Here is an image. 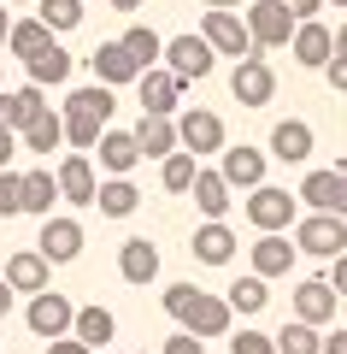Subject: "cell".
<instances>
[{
  "mask_svg": "<svg viewBox=\"0 0 347 354\" xmlns=\"http://www.w3.org/2000/svg\"><path fill=\"white\" fill-rule=\"evenodd\" d=\"M165 313L177 319V325L188 330V337H224V330H230V301H224V295H206V290H195V283H171V290H165Z\"/></svg>",
  "mask_w": 347,
  "mask_h": 354,
  "instance_id": "6da1fadb",
  "label": "cell"
},
{
  "mask_svg": "<svg viewBox=\"0 0 347 354\" xmlns=\"http://www.w3.org/2000/svg\"><path fill=\"white\" fill-rule=\"evenodd\" d=\"M295 254H312V260H335V254H347V218L335 213H306L295 218Z\"/></svg>",
  "mask_w": 347,
  "mask_h": 354,
  "instance_id": "7a4b0ae2",
  "label": "cell"
},
{
  "mask_svg": "<svg viewBox=\"0 0 347 354\" xmlns=\"http://www.w3.org/2000/svg\"><path fill=\"white\" fill-rule=\"evenodd\" d=\"M159 59H165V71H171L177 83H206L212 65H218V53L206 48V36H171Z\"/></svg>",
  "mask_w": 347,
  "mask_h": 354,
  "instance_id": "3957f363",
  "label": "cell"
},
{
  "mask_svg": "<svg viewBox=\"0 0 347 354\" xmlns=\"http://www.w3.org/2000/svg\"><path fill=\"white\" fill-rule=\"evenodd\" d=\"M241 24H248V36H253V48H288V36H295V18L277 6V0H248L241 6Z\"/></svg>",
  "mask_w": 347,
  "mask_h": 354,
  "instance_id": "277c9868",
  "label": "cell"
},
{
  "mask_svg": "<svg viewBox=\"0 0 347 354\" xmlns=\"http://www.w3.org/2000/svg\"><path fill=\"white\" fill-rule=\"evenodd\" d=\"M71 319H77V307L65 301L53 283H48L41 295H30V307H24V325L36 330V337H48V342H53V337H71Z\"/></svg>",
  "mask_w": 347,
  "mask_h": 354,
  "instance_id": "5b68a950",
  "label": "cell"
},
{
  "mask_svg": "<svg viewBox=\"0 0 347 354\" xmlns=\"http://www.w3.org/2000/svg\"><path fill=\"white\" fill-rule=\"evenodd\" d=\"M177 148L183 153H218L224 148V118L206 113V106H188V113H177Z\"/></svg>",
  "mask_w": 347,
  "mask_h": 354,
  "instance_id": "8992f818",
  "label": "cell"
},
{
  "mask_svg": "<svg viewBox=\"0 0 347 354\" xmlns=\"http://www.w3.org/2000/svg\"><path fill=\"white\" fill-rule=\"evenodd\" d=\"M248 218H253V230H259V236H265V230H288V225L300 218V201H295L288 189L259 183V189L248 195Z\"/></svg>",
  "mask_w": 347,
  "mask_h": 354,
  "instance_id": "52a82bcc",
  "label": "cell"
},
{
  "mask_svg": "<svg viewBox=\"0 0 347 354\" xmlns=\"http://www.w3.org/2000/svg\"><path fill=\"white\" fill-rule=\"evenodd\" d=\"M200 36H206L212 53H230V59H248V53H259V48H253V36H248V24H241V12H206Z\"/></svg>",
  "mask_w": 347,
  "mask_h": 354,
  "instance_id": "ba28073f",
  "label": "cell"
},
{
  "mask_svg": "<svg viewBox=\"0 0 347 354\" xmlns=\"http://www.w3.org/2000/svg\"><path fill=\"white\" fill-rule=\"evenodd\" d=\"M136 88H141V113H153V118H177V106H183V83H177L165 65H148V71L136 77Z\"/></svg>",
  "mask_w": 347,
  "mask_h": 354,
  "instance_id": "9c48e42d",
  "label": "cell"
},
{
  "mask_svg": "<svg viewBox=\"0 0 347 354\" xmlns=\"http://www.w3.org/2000/svg\"><path fill=\"white\" fill-rule=\"evenodd\" d=\"M230 88H236V101H241V106H265V101L277 95V71L265 65V53H248V59H236Z\"/></svg>",
  "mask_w": 347,
  "mask_h": 354,
  "instance_id": "30bf717a",
  "label": "cell"
},
{
  "mask_svg": "<svg viewBox=\"0 0 347 354\" xmlns=\"http://www.w3.org/2000/svg\"><path fill=\"white\" fill-rule=\"evenodd\" d=\"M36 254H41L48 266H71L77 254H83V225H77V218H41Z\"/></svg>",
  "mask_w": 347,
  "mask_h": 354,
  "instance_id": "8fae6325",
  "label": "cell"
},
{
  "mask_svg": "<svg viewBox=\"0 0 347 354\" xmlns=\"http://www.w3.org/2000/svg\"><path fill=\"white\" fill-rule=\"evenodd\" d=\"M53 183H59V201H71V207H95L100 177H95V165H88V153H65L59 171H53Z\"/></svg>",
  "mask_w": 347,
  "mask_h": 354,
  "instance_id": "7c38bea8",
  "label": "cell"
},
{
  "mask_svg": "<svg viewBox=\"0 0 347 354\" xmlns=\"http://www.w3.org/2000/svg\"><path fill=\"white\" fill-rule=\"evenodd\" d=\"M295 272V242L283 236V230H265L259 242H253V278H288Z\"/></svg>",
  "mask_w": 347,
  "mask_h": 354,
  "instance_id": "4fadbf2b",
  "label": "cell"
},
{
  "mask_svg": "<svg viewBox=\"0 0 347 354\" xmlns=\"http://www.w3.org/2000/svg\"><path fill=\"white\" fill-rule=\"evenodd\" d=\"M88 71H95V83H106V88H124V83H136V59L124 53V41H100L95 53H88Z\"/></svg>",
  "mask_w": 347,
  "mask_h": 354,
  "instance_id": "5bb4252c",
  "label": "cell"
},
{
  "mask_svg": "<svg viewBox=\"0 0 347 354\" xmlns=\"http://www.w3.org/2000/svg\"><path fill=\"white\" fill-rule=\"evenodd\" d=\"M218 153H224L218 177L230 183V189H259V183H265V153H259V148L241 142V148H218Z\"/></svg>",
  "mask_w": 347,
  "mask_h": 354,
  "instance_id": "9a60e30c",
  "label": "cell"
},
{
  "mask_svg": "<svg viewBox=\"0 0 347 354\" xmlns=\"http://www.w3.org/2000/svg\"><path fill=\"white\" fill-rule=\"evenodd\" d=\"M118 278L136 283V290H148V283L159 278V248H153L148 236H130L124 248H118Z\"/></svg>",
  "mask_w": 347,
  "mask_h": 354,
  "instance_id": "2e32d148",
  "label": "cell"
},
{
  "mask_svg": "<svg viewBox=\"0 0 347 354\" xmlns=\"http://www.w3.org/2000/svg\"><path fill=\"white\" fill-rule=\"evenodd\" d=\"M188 248H195L200 266H230V260H236V230L224 225V218H206V225L195 230V242H188Z\"/></svg>",
  "mask_w": 347,
  "mask_h": 354,
  "instance_id": "e0dca14e",
  "label": "cell"
},
{
  "mask_svg": "<svg viewBox=\"0 0 347 354\" xmlns=\"http://www.w3.org/2000/svg\"><path fill=\"white\" fill-rule=\"evenodd\" d=\"M288 53H295V65H306V71H324V59H330V30H324L318 18H300L295 36H288Z\"/></svg>",
  "mask_w": 347,
  "mask_h": 354,
  "instance_id": "ac0fdd59",
  "label": "cell"
},
{
  "mask_svg": "<svg viewBox=\"0 0 347 354\" xmlns=\"http://www.w3.org/2000/svg\"><path fill=\"white\" fill-rule=\"evenodd\" d=\"M335 301H341V295H335L324 278H306V283L295 290V319H300V325H330V319H335Z\"/></svg>",
  "mask_w": 347,
  "mask_h": 354,
  "instance_id": "d6986e66",
  "label": "cell"
},
{
  "mask_svg": "<svg viewBox=\"0 0 347 354\" xmlns=\"http://www.w3.org/2000/svg\"><path fill=\"white\" fill-rule=\"evenodd\" d=\"M130 136H136V153H141V160H165V153H177V118L141 113V124L130 130Z\"/></svg>",
  "mask_w": 347,
  "mask_h": 354,
  "instance_id": "ffe728a7",
  "label": "cell"
},
{
  "mask_svg": "<svg viewBox=\"0 0 347 354\" xmlns=\"http://www.w3.org/2000/svg\"><path fill=\"white\" fill-rule=\"evenodd\" d=\"M48 278H53V266L41 260L36 248H18L12 260H6V290H30V295H41V290H48Z\"/></svg>",
  "mask_w": 347,
  "mask_h": 354,
  "instance_id": "44dd1931",
  "label": "cell"
},
{
  "mask_svg": "<svg viewBox=\"0 0 347 354\" xmlns=\"http://www.w3.org/2000/svg\"><path fill=\"white\" fill-rule=\"evenodd\" d=\"M112 88L106 83H88V88H71V95H65V106L59 113H71V118H88V124H100L106 130V118H112Z\"/></svg>",
  "mask_w": 347,
  "mask_h": 354,
  "instance_id": "7402d4cb",
  "label": "cell"
},
{
  "mask_svg": "<svg viewBox=\"0 0 347 354\" xmlns=\"http://www.w3.org/2000/svg\"><path fill=\"white\" fill-rule=\"evenodd\" d=\"M271 153H277L283 165L312 160V124H306V118H283V124L271 130Z\"/></svg>",
  "mask_w": 347,
  "mask_h": 354,
  "instance_id": "603a6c76",
  "label": "cell"
},
{
  "mask_svg": "<svg viewBox=\"0 0 347 354\" xmlns=\"http://www.w3.org/2000/svg\"><path fill=\"white\" fill-rule=\"evenodd\" d=\"M100 165H106L112 177H130L141 165V153H136V136H130V130H100Z\"/></svg>",
  "mask_w": 347,
  "mask_h": 354,
  "instance_id": "cb8c5ba5",
  "label": "cell"
},
{
  "mask_svg": "<svg viewBox=\"0 0 347 354\" xmlns=\"http://www.w3.org/2000/svg\"><path fill=\"white\" fill-rule=\"evenodd\" d=\"M188 195H195V207H200L206 218H224V213H230V201H236V189H230V183H224L218 171H195Z\"/></svg>",
  "mask_w": 347,
  "mask_h": 354,
  "instance_id": "d4e9b609",
  "label": "cell"
},
{
  "mask_svg": "<svg viewBox=\"0 0 347 354\" xmlns=\"http://www.w3.org/2000/svg\"><path fill=\"white\" fill-rule=\"evenodd\" d=\"M71 337L83 342V348H106V342L118 337V319H112L106 307H77V319H71Z\"/></svg>",
  "mask_w": 347,
  "mask_h": 354,
  "instance_id": "484cf974",
  "label": "cell"
},
{
  "mask_svg": "<svg viewBox=\"0 0 347 354\" xmlns=\"http://www.w3.org/2000/svg\"><path fill=\"white\" fill-rule=\"evenodd\" d=\"M24 65H30V83H36V88H59L65 77H71V53H65L59 41H48L41 53H30Z\"/></svg>",
  "mask_w": 347,
  "mask_h": 354,
  "instance_id": "4316f807",
  "label": "cell"
},
{
  "mask_svg": "<svg viewBox=\"0 0 347 354\" xmlns=\"http://www.w3.org/2000/svg\"><path fill=\"white\" fill-rule=\"evenodd\" d=\"M18 148H24V153H53V148H65V118L48 106V113H41L36 124H24V130H18Z\"/></svg>",
  "mask_w": 347,
  "mask_h": 354,
  "instance_id": "83f0119b",
  "label": "cell"
},
{
  "mask_svg": "<svg viewBox=\"0 0 347 354\" xmlns=\"http://www.w3.org/2000/svg\"><path fill=\"white\" fill-rule=\"evenodd\" d=\"M95 207H100L106 218H130V213L141 207V189L130 183V177H106V183L95 189Z\"/></svg>",
  "mask_w": 347,
  "mask_h": 354,
  "instance_id": "f1b7e54d",
  "label": "cell"
},
{
  "mask_svg": "<svg viewBox=\"0 0 347 354\" xmlns=\"http://www.w3.org/2000/svg\"><path fill=\"white\" fill-rule=\"evenodd\" d=\"M118 41H124V53L136 59V71L159 65V53H165V36H159V30H148V24H130V30H124Z\"/></svg>",
  "mask_w": 347,
  "mask_h": 354,
  "instance_id": "f546056e",
  "label": "cell"
},
{
  "mask_svg": "<svg viewBox=\"0 0 347 354\" xmlns=\"http://www.w3.org/2000/svg\"><path fill=\"white\" fill-rule=\"evenodd\" d=\"M53 41V30L41 24V18H12V30H6V48L18 53V59H30V53H41Z\"/></svg>",
  "mask_w": 347,
  "mask_h": 354,
  "instance_id": "4dcf8cb0",
  "label": "cell"
},
{
  "mask_svg": "<svg viewBox=\"0 0 347 354\" xmlns=\"http://www.w3.org/2000/svg\"><path fill=\"white\" fill-rule=\"evenodd\" d=\"M224 301H230V313H241V319H253V313H265V301H271V290H265V278H236L230 283V295H224Z\"/></svg>",
  "mask_w": 347,
  "mask_h": 354,
  "instance_id": "1f68e13d",
  "label": "cell"
},
{
  "mask_svg": "<svg viewBox=\"0 0 347 354\" xmlns=\"http://www.w3.org/2000/svg\"><path fill=\"white\" fill-rule=\"evenodd\" d=\"M53 201H59V183H53V171H24V213L53 218Z\"/></svg>",
  "mask_w": 347,
  "mask_h": 354,
  "instance_id": "d6a6232c",
  "label": "cell"
},
{
  "mask_svg": "<svg viewBox=\"0 0 347 354\" xmlns=\"http://www.w3.org/2000/svg\"><path fill=\"white\" fill-rule=\"evenodd\" d=\"M41 113H48V101H41V88H36V83H24V88H12V95H6V124H12V130L36 124Z\"/></svg>",
  "mask_w": 347,
  "mask_h": 354,
  "instance_id": "836d02e7",
  "label": "cell"
},
{
  "mask_svg": "<svg viewBox=\"0 0 347 354\" xmlns=\"http://www.w3.org/2000/svg\"><path fill=\"white\" fill-rule=\"evenodd\" d=\"M36 18L53 30V36H65V30L83 24V0H36Z\"/></svg>",
  "mask_w": 347,
  "mask_h": 354,
  "instance_id": "e575fe53",
  "label": "cell"
},
{
  "mask_svg": "<svg viewBox=\"0 0 347 354\" xmlns=\"http://www.w3.org/2000/svg\"><path fill=\"white\" fill-rule=\"evenodd\" d=\"M271 342H277V354H324V337H318V325H300V319H295V325H283Z\"/></svg>",
  "mask_w": 347,
  "mask_h": 354,
  "instance_id": "d590c367",
  "label": "cell"
},
{
  "mask_svg": "<svg viewBox=\"0 0 347 354\" xmlns=\"http://www.w3.org/2000/svg\"><path fill=\"white\" fill-rule=\"evenodd\" d=\"M195 171H200V165H195V153H183V148H177V153H165V160H159V183H165L171 195H188Z\"/></svg>",
  "mask_w": 347,
  "mask_h": 354,
  "instance_id": "8d00e7d4",
  "label": "cell"
},
{
  "mask_svg": "<svg viewBox=\"0 0 347 354\" xmlns=\"http://www.w3.org/2000/svg\"><path fill=\"white\" fill-rule=\"evenodd\" d=\"M330 195H335V171H306V183H300L295 201H306L312 213H330Z\"/></svg>",
  "mask_w": 347,
  "mask_h": 354,
  "instance_id": "74e56055",
  "label": "cell"
},
{
  "mask_svg": "<svg viewBox=\"0 0 347 354\" xmlns=\"http://www.w3.org/2000/svg\"><path fill=\"white\" fill-rule=\"evenodd\" d=\"M24 213V171H0V218H18Z\"/></svg>",
  "mask_w": 347,
  "mask_h": 354,
  "instance_id": "f35d334b",
  "label": "cell"
},
{
  "mask_svg": "<svg viewBox=\"0 0 347 354\" xmlns=\"http://www.w3.org/2000/svg\"><path fill=\"white\" fill-rule=\"evenodd\" d=\"M230 354H277V342L265 330H241V337H230Z\"/></svg>",
  "mask_w": 347,
  "mask_h": 354,
  "instance_id": "ab89813d",
  "label": "cell"
},
{
  "mask_svg": "<svg viewBox=\"0 0 347 354\" xmlns=\"http://www.w3.org/2000/svg\"><path fill=\"white\" fill-rule=\"evenodd\" d=\"M159 354H206V342L188 337V330H177V337H165V348H159Z\"/></svg>",
  "mask_w": 347,
  "mask_h": 354,
  "instance_id": "60d3db41",
  "label": "cell"
},
{
  "mask_svg": "<svg viewBox=\"0 0 347 354\" xmlns=\"http://www.w3.org/2000/svg\"><path fill=\"white\" fill-rule=\"evenodd\" d=\"M330 213L347 218V165H335V195H330Z\"/></svg>",
  "mask_w": 347,
  "mask_h": 354,
  "instance_id": "b9f144b4",
  "label": "cell"
},
{
  "mask_svg": "<svg viewBox=\"0 0 347 354\" xmlns=\"http://www.w3.org/2000/svg\"><path fill=\"white\" fill-rule=\"evenodd\" d=\"M324 77H330V88H347V53H330L324 59Z\"/></svg>",
  "mask_w": 347,
  "mask_h": 354,
  "instance_id": "7bdbcfd3",
  "label": "cell"
},
{
  "mask_svg": "<svg viewBox=\"0 0 347 354\" xmlns=\"http://www.w3.org/2000/svg\"><path fill=\"white\" fill-rule=\"evenodd\" d=\"M277 6H283V12L300 24V18H318V6H324V0H277Z\"/></svg>",
  "mask_w": 347,
  "mask_h": 354,
  "instance_id": "ee69618b",
  "label": "cell"
},
{
  "mask_svg": "<svg viewBox=\"0 0 347 354\" xmlns=\"http://www.w3.org/2000/svg\"><path fill=\"white\" fill-rule=\"evenodd\" d=\"M12 153H18V130H6V124H0V171L12 165Z\"/></svg>",
  "mask_w": 347,
  "mask_h": 354,
  "instance_id": "f6af8a7d",
  "label": "cell"
},
{
  "mask_svg": "<svg viewBox=\"0 0 347 354\" xmlns=\"http://www.w3.org/2000/svg\"><path fill=\"white\" fill-rule=\"evenodd\" d=\"M324 283H330L335 295H347V254H335V272H330V278H324Z\"/></svg>",
  "mask_w": 347,
  "mask_h": 354,
  "instance_id": "bcb514c9",
  "label": "cell"
},
{
  "mask_svg": "<svg viewBox=\"0 0 347 354\" xmlns=\"http://www.w3.org/2000/svg\"><path fill=\"white\" fill-rule=\"evenodd\" d=\"M48 354H95V348H83L77 337H53V342H48Z\"/></svg>",
  "mask_w": 347,
  "mask_h": 354,
  "instance_id": "7dc6e473",
  "label": "cell"
},
{
  "mask_svg": "<svg viewBox=\"0 0 347 354\" xmlns=\"http://www.w3.org/2000/svg\"><path fill=\"white\" fill-rule=\"evenodd\" d=\"M324 354H347V330H330L324 337Z\"/></svg>",
  "mask_w": 347,
  "mask_h": 354,
  "instance_id": "c3c4849f",
  "label": "cell"
},
{
  "mask_svg": "<svg viewBox=\"0 0 347 354\" xmlns=\"http://www.w3.org/2000/svg\"><path fill=\"white\" fill-rule=\"evenodd\" d=\"M206 12H236V6H248V0H200Z\"/></svg>",
  "mask_w": 347,
  "mask_h": 354,
  "instance_id": "681fc988",
  "label": "cell"
},
{
  "mask_svg": "<svg viewBox=\"0 0 347 354\" xmlns=\"http://www.w3.org/2000/svg\"><path fill=\"white\" fill-rule=\"evenodd\" d=\"M330 53H347V24H341V30H330Z\"/></svg>",
  "mask_w": 347,
  "mask_h": 354,
  "instance_id": "f907efd6",
  "label": "cell"
},
{
  "mask_svg": "<svg viewBox=\"0 0 347 354\" xmlns=\"http://www.w3.org/2000/svg\"><path fill=\"white\" fill-rule=\"evenodd\" d=\"M12 313V290H6V278H0V319Z\"/></svg>",
  "mask_w": 347,
  "mask_h": 354,
  "instance_id": "816d5d0a",
  "label": "cell"
},
{
  "mask_svg": "<svg viewBox=\"0 0 347 354\" xmlns=\"http://www.w3.org/2000/svg\"><path fill=\"white\" fill-rule=\"evenodd\" d=\"M106 6H112V12H136L141 0H106Z\"/></svg>",
  "mask_w": 347,
  "mask_h": 354,
  "instance_id": "f5cc1de1",
  "label": "cell"
},
{
  "mask_svg": "<svg viewBox=\"0 0 347 354\" xmlns=\"http://www.w3.org/2000/svg\"><path fill=\"white\" fill-rule=\"evenodd\" d=\"M6 30H12V18H6V6H0V48H6Z\"/></svg>",
  "mask_w": 347,
  "mask_h": 354,
  "instance_id": "db71d44e",
  "label": "cell"
},
{
  "mask_svg": "<svg viewBox=\"0 0 347 354\" xmlns=\"http://www.w3.org/2000/svg\"><path fill=\"white\" fill-rule=\"evenodd\" d=\"M0 124H6V88H0ZM6 130H12V124H6Z\"/></svg>",
  "mask_w": 347,
  "mask_h": 354,
  "instance_id": "11a10c76",
  "label": "cell"
},
{
  "mask_svg": "<svg viewBox=\"0 0 347 354\" xmlns=\"http://www.w3.org/2000/svg\"><path fill=\"white\" fill-rule=\"evenodd\" d=\"M6 6H36V0H6Z\"/></svg>",
  "mask_w": 347,
  "mask_h": 354,
  "instance_id": "9f6ffc18",
  "label": "cell"
},
{
  "mask_svg": "<svg viewBox=\"0 0 347 354\" xmlns=\"http://www.w3.org/2000/svg\"><path fill=\"white\" fill-rule=\"evenodd\" d=\"M335 6H347V0H335Z\"/></svg>",
  "mask_w": 347,
  "mask_h": 354,
  "instance_id": "6f0895ef",
  "label": "cell"
}]
</instances>
